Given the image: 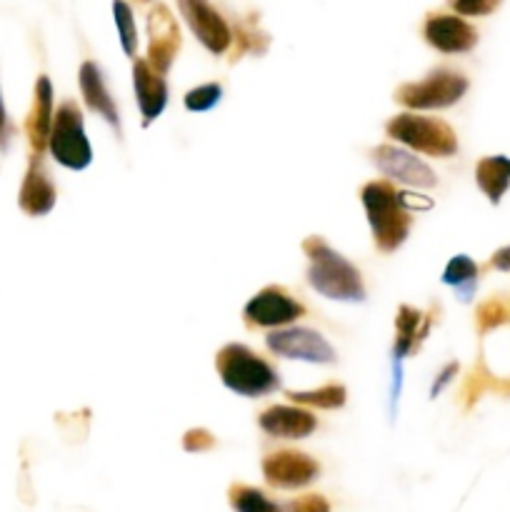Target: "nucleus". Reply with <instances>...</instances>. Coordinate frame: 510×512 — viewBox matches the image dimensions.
<instances>
[{
	"label": "nucleus",
	"instance_id": "27",
	"mask_svg": "<svg viewBox=\"0 0 510 512\" xmlns=\"http://www.w3.org/2000/svg\"><path fill=\"white\" fill-rule=\"evenodd\" d=\"M230 505L235 512H283L275 503H270L260 490L248 485H233L230 488Z\"/></svg>",
	"mask_w": 510,
	"mask_h": 512
},
{
	"label": "nucleus",
	"instance_id": "33",
	"mask_svg": "<svg viewBox=\"0 0 510 512\" xmlns=\"http://www.w3.org/2000/svg\"><path fill=\"white\" fill-rule=\"evenodd\" d=\"M455 375H458V363H448V365H445V368L438 373V378H435L433 388H430V398H435V395L443 393V388L450 383V380L455 378Z\"/></svg>",
	"mask_w": 510,
	"mask_h": 512
},
{
	"label": "nucleus",
	"instance_id": "22",
	"mask_svg": "<svg viewBox=\"0 0 510 512\" xmlns=\"http://www.w3.org/2000/svg\"><path fill=\"white\" fill-rule=\"evenodd\" d=\"M480 268L468 258V255H455L448 265H445L443 283L455 288L460 303H470L475 288H478Z\"/></svg>",
	"mask_w": 510,
	"mask_h": 512
},
{
	"label": "nucleus",
	"instance_id": "12",
	"mask_svg": "<svg viewBox=\"0 0 510 512\" xmlns=\"http://www.w3.org/2000/svg\"><path fill=\"white\" fill-rule=\"evenodd\" d=\"M373 160L380 173L398 180V183L413 185V188H435V183H438L430 165H425L418 155L395 148V145H378L373 150Z\"/></svg>",
	"mask_w": 510,
	"mask_h": 512
},
{
	"label": "nucleus",
	"instance_id": "8",
	"mask_svg": "<svg viewBox=\"0 0 510 512\" xmlns=\"http://www.w3.org/2000/svg\"><path fill=\"white\" fill-rule=\"evenodd\" d=\"M265 345L273 355L288 360H305V363L333 365L335 350L320 333L308 328H280L265 338Z\"/></svg>",
	"mask_w": 510,
	"mask_h": 512
},
{
	"label": "nucleus",
	"instance_id": "7",
	"mask_svg": "<svg viewBox=\"0 0 510 512\" xmlns=\"http://www.w3.org/2000/svg\"><path fill=\"white\" fill-rule=\"evenodd\" d=\"M305 315V305L280 285H268L245 303L243 320L250 330L255 328H283Z\"/></svg>",
	"mask_w": 510,
	"mask_h": 512
},
{
	"label": "nucleus",
	"instance_id": "3",
	"mask_svg": "<svg viewBox=\"0 0 510 512\" xmlns=\"http://www.w3.org/2000/svg\"><path fill=\"white\" fill-rule=\"evenodd\" d=\"M215 370L225 388L243 398H265L280 388L278 370L240 343H230L218 350Z\"/></svg>",
	"mask_w": 510,
	"mask_h": 512
},
{
	"label": "nucleus",
	"instance_id": "2",
	"mask_svg": "<svg viewBox=\"0 0 510 512\" xmlns=\"http://www.w3.org/2000/svg\"><path fill=\"white\" fill-rule=\"evenodd\" d=\"M360 200H363L375 248L385 255L395 253L405 243L413 225V218H410L413 213L403 205L400 193L388 180H370L360 190Z\"/></svg>",
	"mask_w": 510,
	"mask_h": 512
},
{
	"label": "nucleus",
	"instance_id": "24",
	"mask_svg": "<svg viewBox=\"0 0 510 512\" xmlns=\"http://www.w3.org/2000/svg\"><path fill=\"white\" fill-rule=\"evenodd\" d=\"M288 400L295 405H308V408H323V410H335L343 408L345 400H348V390L340 383H328L320 385L315 390H303V393H288Z\"/></svg>",
	"mask_w": 510,
	"mask_h": 512
},
{
	"label": "nucleus",
	"instance_id": "36",
	"mask_svg": "<svg viewBox=\"0 0 510 512\" xmlns=\"http://www.w3.org/2000/svg\"><path fill=\"white\" fill-rule=\"evenodd\" d=\"M135 3H150V0H135Z\"/></svg>",
	"mask_w": 510,
	"mask_h": 512
},
{
	"label": "nucleus",
	"instance_id": "14",
	"mask_svg": "<svg viewBox=\"0 0 510 512\" xmlns=\"http://www.w3.org/2000/svg\"><path fill=\"white\" fill-rule=\"evenodd\" d=\"M53 115V85H50L48 75H40L33 88V105H30L28 118H25V135H28L33 158H43L45 148H48Z\"/></svg>",
	"mask_w": 510,
	"mask_h": 512
},
{
	"label": "nucleus",
	"instance_id": "26",
	"mask_svg": "<svg viewBox=\"0 0 510 512\" xmlns=\"http://www.w3.org/2000/svg\"><path fill=\"white\" fill-rule=\"evenodd\" d=\"M113 18L120 35V48H123V53L128 58H135V50H138V28H135L133 10H130V5L125 0H113Z\"/></svg>",
	"mask_w": 510,
	"mask_h": 512
},
{
	"label": "nucleus",
	"instance_id": "9",
	"mask_svg": "<svg viewBox=\"0 0 510 512\" xmlns=\"http://www.w3.org/2000/svg\"><path fill=\"white\" fill-rule=\"evenodd\" d=\"M180 15L208 53L223 55L233 45V30L228 20L210 5V0H178Z\"/></svg>",
	"mask_w": 510,
	"mask_h": 512
},
{
	"label": "nucleus",
	"instance_id": "16",
	"mask_svg": "<svg viewBox=\"0 0 510 512\" xmlns=\"http://www.w3.org/2000/svg\"><path fill=\"white\" fill-rule=\"evenodd\" d=\"M133 90L135 100H138L140 115H143V125L148 128L153 120L160 118V113L168 105V85H165V75L150 68L148 60H135L133 63Z\"/></svg>",
	"mask_w": 510,
	"mask_h": 512
},
{
	"label": "nucleus",
	"instance_id": "31",
	"mask_svg": "<svg viewBox=\"0 0 510 512\" xmlns=\"http://www.w3.org/2000/svg\"><path fill=\"white\" fill-rule=\"evenodd\" d=\"M288 512H330V505L323 495H303L290 503Z\"/></svg>",
	"mask_w": 510,
	"mask_h": 512
},
{
	"label": "nucleus",
	"instance_id": "20",
	"mask_svg": "<svg viewBox=\"0 0 510 512\" xmlns=\"http://www.w3.org/2000/svg\"><path fill=\"white\" fill-rule=\"evenodd\" d=\"M475 180H478V188L483 190L485 198L498 205L510 188V158H505V155L483 158L475 168Z\"/></svg>",
	"mask_w": 510,
	"mask_h": 512
},
{
	"label": "nucleus",
	"instance_id": "29",
	"mask_svg": "<svg viewBox=\"0 0 510 512\" xmlns=\"http://www.w3.org/2000/svg\"><path fill=\"white\" fill-rule=\"evenodd\" d=\"M448 3L458 15L480 18V15H490L493 10H498L503 0H448Z\"/></svg>",
	"mask_w": 510,
	"mask_h": 512
},
{
	"label": "nucleus",
	"instance_id": "35",
	"mask_svg": "<svg viewBox=\"0 0 510 512\" xmlns=\"http://www.w3.org/2000/svg\"><path fill=\"white\" fill-rule=\"evenodd\" d=\"M400 200H403V205L410 213H413V210H428L430 205H433L428 198H420V195L415 193H400Z\"/></svg>",
	"mask_w": 510,
	"mask_h": 512
},
{
	"label": "nucleus",
	"instance_id": "34",
	"mask_svg": "<svg viewBox=\"0 0 510 512\" xmlns=\"http://www.w3.org/2000/svg\"><path fill=\"white\" fill-rule=\"evenodd\" d=\"M490 268L503 270V273H510V245H505V248L495 250L493 258H490Z\"/></svg>",
	"mask_w": 510,
	"mask_h": 512
},
{
	"label": "nucleus",
	"instance_id": "32",
	"mask_svg": "<svg viewBox=\"0 0 510 512\" xmlns=\"http://www.w3.org/2000/svg\"><path fill=\"white\" fill-rule=\"evenodd\" d=\"M13 133H15V128L8 118V108H5V103H3V90H0V153H5V150H8L10 140H13Z\"/></svg>",
	"mask_w": 510,
	"mask_h": 512
},
{
	"label": "nucleus",
	"instance_id": "10",
	"mask_svg": "<svg viewBox=\"0 0 510 512\" xmlns=\"http://www.w3.org/2000/svg\"><path fill=\"white\" fill-rule=\"evenodd\" d=\"M180 28L168 5L155 3L148 13V63L160 75H168L180 53Z\"/></svg>",
	"mask_w": 510,
	"mask_h": 512
},
{
	"label": "nucleus",
	"instance_id": "28",
	"mask_svg": "<svg viewBox=\"0 0 510 512\" xmlns=\"http://www.w3.org/2000/svg\"><path fill=\"white\" fill-rule=\"evenodd\" d=\"M220 98H223V88H220V83H205V85H198V88L188 90L183 103L190 113H208V110H213L215 105L220 103Z\"/></svg>",
	"mask_w": 510,
	"mask_h": 512
},
{
	"label": "nucleus",
	"instance_id": "4",
	"mask_svg": "<svg viewBox=\"0 0 510 512\" xmlns=\"http://www.w3.org/2000/svg\"><path fill=\"white\" fill-rule=\"evenodd\" d=\"M385 133L418 153L433 155V158H450L458 150L455 130L445 120L425 118L415 113H400L385 123Z\"/></svg>",
	"mask_w": 510,
	"mask_h": 512
},
{
	"label": "nucleus",
	"instance_id": "25",
	"mask_svg": "<svg viewBox=\"0 0 510 512\" xmlns=\"http://www.w3.org/2000/svg\"><path fill=\"white\" fill-rule=\"evenodd\" d=\"M503 325H510V298L495 295V298H488L485 303L478 305V310H475V328H478L480 335L490 333L495 328H503Z\"/></svg>",
	"mask_w": 510,
	"mask_h": 512
},
{
	"label": "nucleus",
	"instance_id": "21",
	"mask_svg": "<svg viewBox=\"0 0 510 512\" xmlns=\"http://www.w3.org/2000/svg\"><path fill=\"white\" fill-rule=\"evenodd\" d=\"M485 393L510 395V380L495 378V375L485 368L483 360H480V363L470 370V375L465 378V383H463V390H460V398H463L465 410L473 408V405L478 403Z\"/></svg>",
	"mask_w": 510,
	"mask_h": 512
},
{
	"label": "nucleus",
	"instance_id": "17",
	"mask_svg": "<svg viewBox=\"0 0 510 512\" xmlns=\"http://www.w3.org/2000/svg\"><path fill=\"white\" fill-rule=\"evenodd\" d=\"M258 425L263 433L273 435V438L303 440L318 428V420L298 405H273L260 413Z\"/></svg>",
	"mask_w": 510,
	"mask_h": 512
},
{
	"label": "nucleus",
	"instance_id": "11",
	"mask_svg": "<svg viewBox=\"0 0 510 512\" xmlns=\"http://www.w3.org/2000/svg\"><path fill=\"white\" fill-rule=\"evenodd\" d=\"M318 473L320 465L310 455L298 453V450H278L263 460V475L273 488H305L318 478Z\"/></svg>",
	"mask_w": 510,
	"mask_h": 512
},
{
	"label": "nucleus",
	"instance_id": "1",
	"mask_svg": "<svg viewBox=\"0 0 510 512\" xmlns=\"http://www.w3.org/2000/svg\"><path fill=\"white\" fill-rule=\"evenodd\" d=\"M303 253L310 260L308 283L315 293L328 300H338V303H363V278L350 260L330 248L320 235H310L303 240Z\"/></svg>",
	"mask_w": 510,
	"mask_h": 512
},
{
	"label": "nucleus",
	"instance_id": "13",
	"mask_svg": "<svg viewBox=\"0 0 510 512\" xmlns=\"http://www.w3.org/2000/svg\"><path fill=\"white\" fill-rule=\"evenodd\" d=\"M423 38L428 40V45H433L440 53H468L478 43V33H475L473 25L468 20H463L460 15H448V13H433L428 15L423 25Z\"/></svg>",
	"mask_w": 510,
	"mask_h": 512
},
{
	"label": "nucleus",
	"instance_id": "30",
	"mask_svg": "<svg viewBox=\"0 0 510 512\" xmlns=\"http://www.w3.org/2000/svg\"><path fill=\"white\" fill-rule=\"evenodd\" d=\"M183 448L188 453H205L215 448V438L205 428H193L183 435Z\"/></svg>",
	"mask_w": 510,
	"mask_h": 512
},
{
	"label": "nucleus",
	"instance_id": "6",
	"mask_svg": "<svg viewBox=\"0 0 510 512\" xmlns=\"http://www.w3.org/2000/svg\"><path fill=\"white\" fill-rule=\"evenodd\" d=\"M470 83L463 73L450 68H438L418 83H403L395 90V103L410 110L450 108L468 93Z\"/></svg>",
	"mask_w": 510,
	"mask_h": 512
},
{
	"label": "nucleus",
	"instance_id": "5",
	"mask_svg": "<svg viewBox=\"0 0 510 512\" xmlns=\"http://www.w3.org/2000/svg\"><path fill=\"white\" fill-rule=\"evenodd\" d=\"M48 150L55 163L68 170H85L93 163V148L85 135L83 113L75 100H63L55 110Z\"/></svg>",
	"mask_w": 510,
	"mask_h": 512
},
{
	"label": "nucleus",
	"instance_id": "18",
	"mask_svg": "<svg viewBox=\"0 0 510 512\" xmlns=\"http://www.w3.org/2000/svg\"><path fill=\"white\" fill-rule=\"evenodd\" d=\"M78 83H80V93H83L85 105L93 110L95 115L105 120L115 133L120 135V115H118V105H115L113 95H110L108 85H105L103 70L98 68V63L93 60H85L80 65L78 73Z\"/></svg>",
	"mask_w": 510,
	"mask_h": 512
},
{
	"label": "nucleus",
	"instance_id": "15",
	"mask_svg": "<svg viewBox=\"0 0 510 512\" xmlns=\"http://www.w3.org/2000/svg\"><path fill=\"white\" fill-rule=\"evenodd\" d=\"M55 200H58V193H55V185L45 170L43 160L30 155V165L25 170L18 193L20 210L30 218H43L55 208Z\"/></svg>",
	"mask_w": 510,
	"mask_h": 512
},
{
	"label": "nucleus",
	"instance_id": "19",
	"mask_svg": "<svg viewBox=\"0 0 510 512\" xmlns=\"http://www.w3.org/2000/svg\"><path fill=\"white\" fill-rule=\"evenodd\" d=\"M430 325H433V313H420V310L410 308V305H400L398 315H395V343H393V360L400 368L408 355L423 345L428 338Z\"/></svg>",
	"mask_w": 510,
	"mask_h": 512
},
{
	"label": "nucleus",
	"instance_id": "23",
	"mask_svg": "<svg viewBox=\"0 0 510 512\" xmlns=\"http://www.w3.org/2000/svg\"><path fill=\"white\" fill-rule=\"evenodd\" d=\"M233 55H230V60H240L243 55H263L265 50H268L270 45V38L268 33H263V30L258 28V20L250 15V18H243L235 23V30H233Z\"/></svg>",
	"mask_w": 510,
	"mask_h": 512
}]
</instances>
